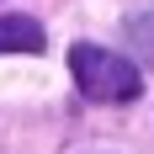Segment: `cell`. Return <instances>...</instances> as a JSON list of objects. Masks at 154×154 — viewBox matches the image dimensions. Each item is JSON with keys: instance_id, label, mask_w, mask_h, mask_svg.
Listing matches in <instances>:
<instances>
[{"instance_id": "1", "label": "cell", "mask_w": 154, "mask_h": 154, "mask_svg": "<svg viewBox=\"0 0 154 154\" xmlns=\"http://www.w3.org/2000/svg\"><path fill=\"white\" fill-rule=\"evenodd\" d=\"M69 75H75L80 96H91V101H106V106H117V101H133V96L143 91L138 64L117 59V53H106V48H96V43H75V48H69Z\"/></svg>"}, {"instance_id": "2", "label": "cell", "mask_w": 154, "mask_h": 154, "mask_svg": "<svg viewBox=\"0 0 154 154\" xmlns=\"http://www.w3.org/2000/svg\"><path fill=\"white\" fill-rule=\"evenodd\" d=\"M48 37L32 16H0V53H43Z\"/></svg>"}, {"instance_id": "3", "label": "cell", "mask_w": 154, "mask_h": 154, "mask_svg": "<svg viewBox=\"0 0 154 154\" xmlns=\"http://www.w3.org/2000/svg\"><path fill=\"white\" fill-rule=\"evenodd\" d=\"M128 43L138 48L143 59L154 64V11H138V16H128Z\"/></svg>"}]
</instances>
